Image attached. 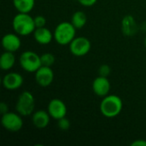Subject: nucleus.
<instances>
[{"label": "nucleus", "instance_id": "13", "mask_svg": "<svg viewBox=\"0 0 146 146\" xmlns=\"http://www.w3.org/2000/svg\"><path fill=\"white\" fill-rule=\"evenodd\" d=\"M50 115L47 110H37L32 115V122L38 129H44L48 127L50 121Z\"/></svg>", "mask_w": 146, "mask_h": 146}, {"label": "nucleus", "instance_id": "18", "mask_svg": "<svg viewBox=\"0 0 146 146\" xmlns=\"http://www.w3.org/2000/svg\"><path fill=\"white\" fill-rule=\"evenodd\" d=\"M87 22V16L83 11H76L73 14L71 18V23L76 29H80L86 26Z\"/></svg>", "mask_w": 146, "mask_h": 146}, {"label": "nucleus", "instance_id": "10", "mask_svg": "<svg viewBox=\"0 0 146 146\" xmlns=\"http://www.w3.org/2000/svg\"><path fill=\"white\" fill-rule=\"evenodd\" d=\"M23 77L16 72H9L6 74L2 80L3 86L9 91L17 90L23 85Z\"/></svg>", "mask_w": 146, "mask_h": 146}, {"label": "nucleus", "instance_id": "21", "mask_svg": "<svg viewBox=\"0 0 146 146\" xmlns=\"http://www.w3.org/2000/svg\"><path fill=\"white\" fill-rule=\"evenodd\" d=\"M110 72H111V68L107 64H104V65L100 66V68L98 69L99 75L100 76H104V77H108L110 74Z\"/></svg>", "mask_w": 146, "mask_h": 146}, {"label": "nucleus", "instance_id": "22", "mask_svg": "<svg viewBox=\"0 0 146 146\" xmlns=\"http://www.w3.org/2000/svg\"><path fill=\"white\" fill-rule=\"evenodd\" d=\"M34 22H35L36 28L37 27H45L46 19L43 15H36L34 17Z\"/></svg>", "mask_w": 146, "mask_h": 146}, {"label": "nucleus", "instance_id": "5", "mask_svg": "<svg viewBox=\"0 0 146 146\" xmlns=\"http://www.w3.org/2000/svg\"><path fill=\"white\" fill-rule=\"evenodd\" d=\"M20 66L27 73H35L41 66L40 56L33 50H26L22 52L19 58Z\"/></svg>", "mask_w": 146, "mask_h": 146}, {"label": "nucleus", "instance_id": "19", "mask_svg": "<svg viewBox=\"0 0 146 146\" xmlns=\"http://www.w3.org/2000/svg\"><path fill=\"white\" fill-rule=\"evenodd\" d=\"M41 59V63L42 66H47V67H51L55 62H56V57L53 54L51 53H44L40 56Z\"/></svg>", "mask_w": 146, "mask_h": 146}, {"label": "nucleus", "instance_id": "15", "mask_svg": "<svg viewBox=\"0 0 146 146\" xmlns=\"http://www.w3.org/2000/svg\"><path fill=\"white\" fill-rule=\"evenodd\" d=\"M33 34L36 42L43 45L49 44L54 38L53 33H51V31L45 27H37Z\"/></svg>", "mask_w": 146, "mask_h": 146}, {"label": "nucleus", "instance_id": "17", "mask_svg": "<svg viewBox=\"0 0 146 146\" xmlns=\"http://www.w3.org/2000/svg\"><path fill=\"white\" fill-rule=\"evenodd\" d=\"M13 5L20 13H30L35 5V0H13Z\"/></svg>", "mask_w": 146, "mask_h": 146}, {"label": "nucleus", "instance_id": "2", "mask_svg": "<svg viewBox=\"0 0 146 146\" xmlns=\"http://www.w3.org/2000/svg\"><path fill=\"white\" fill-rule=\"evenodd\" d=\"M12 27L15 33L20 36L30 35L36 29L34 17H32L29 13L18 12L12 21Z\"/></svg>", "mask_w": 146, "mask_h": 146}, {"label": "nucleus", "instance_id": "26", "mask_svg": "<svg viewBox=\"0 0 146 146\" xmlns=\"http://www.w3.org/2000/svg\"><path fill=\"white\" fill-rule=\"evenodd\" d=\"M145 47H146V37L145 38Z\"/></svg>", "mask_w": 146, "mask_h": 146}, {"label": "nucleus", "instance_id": "7", "mask_svg": "<svg viewBox=\"0 0 146 146\" xmlns=\"http://www.w3.org/2000/svg\"><path fill=\"white\" fill-rule=\"evenodd\" d=\"M92 48L91 41L84 36L75 37L69 44L70 52L75 56H84L89 53Z\"/></svg>", "mask_w": 146, "mask_h": 146}, {"label": "nucleus", "instance_id": "9", "mask_svg": "<svg viewBox=\"0 0 146 146\" xmlns=\"http://www.w3.org/2000/svg\"><path fill=\"white\" fill-rule=\"evenodd\" d=\"M35 80L41 87H47L54 80V72L51 67L41 66L35 73Z\"/></svg>", "mask_w": 146, "mask_h": 146}, {"label": "nucleus", "instance_id": "6", "mask_svg": "<svg viewBox=\"0 0 146 146\" xmlns=\"http://www.w3.org/2000/svg\"><path fill=\"white\" fill-rule=\"evenodd\" d=\"M1 123L3 128L11 133L19 132L23 127V120L19 113L7 112L2 115Z\"/></svg>", "mask_w": 146, "mask_h": 146}, {"label": "nucleus", "instance_id": "12", "mask_svg": "<svg viewBox=\"0 0 146 146\" xmlns=\"http://www.w3.org/2000/svg\"><path fill=\"white\" fill-rule=\"evenodd\" d=\"M16 33H6L3 35L2 38V45L4 50L6 51H11L15 52L17 51L21 45V40Z\"/></svg>", "mask_w": 146, "mask_h": 146}, {"label": "nucleus", "instance_id": "1", "mask_svg": "<svg viewBox=\"0 0 146 146\" xmlns=\"http://www.w3.org/2000/svg\"><path fill=\"white\" fill-rule=\"evenodd\" d=\"M99 109L104 116L107 118H114L121 114L123 109V102L119 96L109 94L103 98Z\"/></svg>", "mask_w": 146, "mask_h": 146}, {"label": "nucleus", "instance_id": "4", "mask_svg": "<svg viewBox=\"0 0 146 146\" xmlns=\"http://www.w3.org/2000/svg\"><path fill=\"white\" fill-rule=\"evenodd\" d=\"M35 109V99L33 95L27 91L22 92L17 98L15 110L21 116H28L33 115Z\"/></svg>", "mask_w": 146, "mask_h": 146}, {"label": "nucleus", "instance_id": "20", "mask_svg": "<svg viewBox=\"0 0 146 146\" xmlns=\"http://www.w3.org/2000/svg\"><path fill=\"white\" fill-rule=\"evenodd\" d=\"M57 126H58L59 129L65 131V130L69 129V127H70V121L66 117H63V118L59 119L57 121Z\"/></svg>", "mask_w": 146, "mask_h": 146}, {"label": "nucleus", "instance_id": "8", "mask_svg": "<svg viewBox=\"0 0 146 146\" xmlns=\"http://www.w3.org/2000/svg\"><path fill=\"white\" fill-rule=\"evenodd\" d=\"M47 111L52 119L58 121L59 119L66 117L68 110L63 101L59 98H53L48 104Z\"/></svg>", "mask_w": 146, "mask_h": 146}, {"label": "nucleus", "instance_id": "23", "mask_svg": "<svg viewBox=\"0 0 146 146\" xmlns=\"http://www.w3.org/2000/svg\"><path fill=\"white\" fill-rule=\"evenodd\" d=\"M77 1L80 3V4H81L82 6H85V7L93 6L98 2V0H77Z\"/></svg>", "mask_w": 146, "mask_h": 146}, {"label": "nucleus", "instance_id": "11", "mask_svg": "<svg viewBox=\"0 0 146 146\" xmlns=\"http://www.w3.org/2000/svg\"><path fill=\"white\" fill-rule=\"evenodd\" d=\"M110 88L111 86L108 77H104L99 75L92 82V91L98 97L104 98L109 95Z\"/></svg>", "mask_w": 146, "mask_h": 146}, {"label": "nucleus", "instance_id": "14", "mask_svg": "<svg viewBox=\"0 0 146 146\" xmlns=\"http://www.w3.org/2000/svg\"><path fill=\"white\" fill-rule=\"evenodd\" d=\"M121 32L127 37H133L138 32V25L131 15H125L121 20Z\"/></svg>", "mask_w": 146, "mask_h": 146}, {"label": "nucleus", "instance_id": "24", "mask_svg": "<svg viewBox=\"0 0 146 146\" xmlns=\"http://www.w3.org/2000/svg\"><path fill=\"white\" fill-rule=\"evenodd\" d=\"M132 146H146V140L145 139H138L133 141L132 144Z\"/></svg>", "mask_w": 146, "mask_h": 146}, {"label": "nucleus", "instance_id": "25", "mask_svg": "<svg viewBox=\"0 0 146 146\" xmlns=\"http://www.w3.org/2000/svg\"><path fill=\"white\" fill-rule=\"evenodd\" d=\"M0 112H1V114H2V115H3V114H5V113L9 112L8 105H7L5 103H3V102L0 104Z\"/></svg>", "mask_w": 146, "mask_h": 146}, {"label": "nucleus", "instance_id": "3", "mask_svg": "<svg viewBox=\"0 0 146 146\" xmlns=\"http://www.w3.org/2000/svg\"><path fill=\"white\" fill-rule=\"evenodd\" d=\"M54 39L60 45H69L76 35V28L68 21L60 22L55 28Z\"/></svg>", "mask_w": 146, "mask_h": 146}, {"label": "nucleus", "instance_id": "16", "mask_svg": "<svg viewBox=\"0 0 146 146\" xmlns=\"http://www.w3.org/2000/svg\"><path fill=\"white\" fill-rule=\"evenodd\" d=\"M15 63V56L14 52L4 51L0 57V68L4 71L10 70Z\"/></svg>", "mask_w": 146, "mask_h": 146}]
</instances>
